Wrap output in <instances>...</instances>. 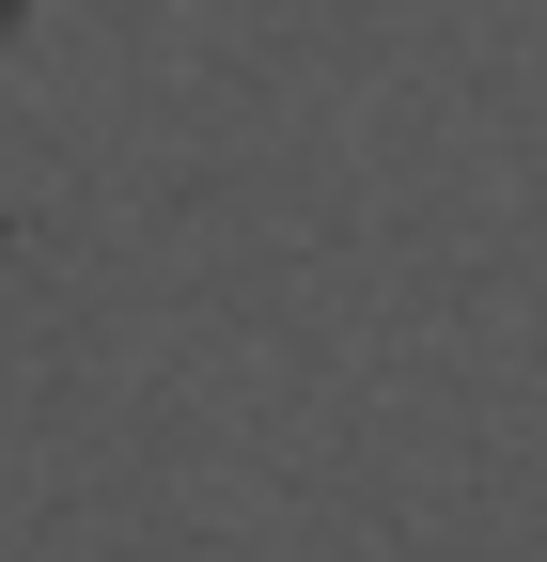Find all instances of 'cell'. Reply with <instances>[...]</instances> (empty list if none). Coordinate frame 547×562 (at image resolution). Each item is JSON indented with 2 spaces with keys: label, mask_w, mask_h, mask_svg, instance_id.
<instances>
[{
  "label": "cell",
  "mask_w": 547,
  "mask_h": 562,
  "mask_svg": "<svg viewBox=\"0 0 547 562\" xmlns=\"http://www.w3.org/2000/svg\"><path fill=\"white\" fill-rule=\"evenodd\" d=\"M0 32H16V0H0Z\"/></svg>",
  "instance_id": "obj_1"
}]
</instances>
